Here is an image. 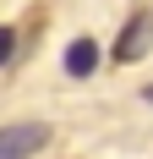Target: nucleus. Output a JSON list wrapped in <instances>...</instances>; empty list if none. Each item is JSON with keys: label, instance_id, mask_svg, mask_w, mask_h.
I'll return each mask as SVG.
<instances>
[{"label": "nucleus", "instance_id": "5", "mask_svg": "<svg viewBox=\"0 0 153 159\" xmlns=\"http://www.w3.org/2000/svg\"><path fill=\"white\" fill-rule=\"evenodd\" d=\"M142 99H148V104H153V82H148V88H142Z\"/></svg>", "mask_w": 153, "mask_h": 159}, {"label": "nucleus", "instance_id": "4", "mask_svg": "<svg viewBox=\"0 0 153 159\" xmlns=\"http://www.w3.org/2000/svg\"><path fill=\"white\" fill-rule=\"evenodd\" d=\"M11 55H16V33H11V28H0V66L11 61Z\"/></svg>", "mask_w": 153, "mask_h": 159}, {"label": "nucleus", "instance_id": "1", "mask_svg": "<svg viewBox=\"0 0 153 159\" xmlns=\"http://www.w3.org/2000/svg\"><path fill=\"white\" fill-rule=\"evenodd\" d=\"M49 148V126L44 121H11L0 126V159H33Z\"/></svg>", "mask_w": 153, "mask_h": 159}, {"label": "nucleus", "instance_id": "3", "mask_svg": "<svg viewBox=\"0 0 153 159\" xmlns=\"http://www.w3.org/2000/svg\"><path fill=\"white\" fill-rule=\"evenodd\" d=\"M98 55H104V49L93 44V39H71V49H66V77H93Z\"/></svg>", "mask_w": 153, "mask_h": 159}, {"label": "nucleus", "instance_id": "2", "mask_svg": "<svg viewBox=\"0 0 153 159\" xmlns=\"http://www.w3.org/2000/svg\"><path fill=\"white\" fill-rule=\"evenodd\" d=\"M148 49H153V6H137L131 22L120 28V39H115V61L131 66V61H142Z\"/></svg>", "mask_w": 153, "mask_h": 159}]
</instances>
